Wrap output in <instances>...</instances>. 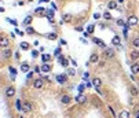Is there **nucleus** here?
<instances>
[{"label":"nucleus","mask_w":139,"mask_h":118,"mask_svg":"<svg viewBox=\"0 0 139 118\" xmlns=\"http://www.w3.org/2000/svg\"><path fill=\"white\" fill-rule=\"evenodd\" d=\"M139 22V19H138V16L136 15H131V16H128V21H127V25L128 26H136Z\"/></svg>","instance_id":"nucleus-1"},{"label":"nucleus","mask_w":139,"mask_h":118,"mask_svg":"<svg viewBox=\"0 0 139 118\" xmlns=\"http://www.w3.org/2000/svg\"><path fill=\"white\" fill-rule=\"evenodd\" d=\"M33 110V106L30 102H25L22 103V113H30Z\"/></svg>","instance_id":"nucleus-2"},{"label":"nucleus","mask_w":139,"mask_h":118,"mask_svg":"<svg viewBox=\"0 0 139 118\" xmlns=\"http://www.w3.org/2000/svg\"><path fill=\"white\" fill-rule=\"evenodd\" d=\"M76 102L79 103V104H84V103L87 102V98H85V95L79 94L77 96H76Z\"/></svg>","instance_id":"nucleus-3"},{"label":"nucleus","mask_w":139,"mask_h":118,"mask_svg":"<svg viewBox=\"0 0 139 118\" xmlns=\"http://www.w3.org/2000/svg\"><path fill=\"white\" fill-rule=\"evenodd\" d=\"M43 85H44V81H43L41 78L34 80V82H33V87L36 88V89H40V88H43Z\"/></svg>","instance_id":"nucleus-4"},{"label":"nucleus","mask_w":139,"mask_h":118,"mask_svg":"<svg viewBox=\"0 0 139 118\" xmlns=\"http://www.w3.org/2000/svg\"><path fill=\"white\" fill-rule=\"evenodd\" d=\"M4 94H6L7 98H11V96L15 95V89H14L13 87H8V88H6V92H4Z\"/></svg>","instance_id":"nucleus-5"},{"label":"nucleus","mask_w":139,"mask_h":118,"mask_svg":"<svg viewBox=\"0 0 139 118\" xmlns=\"http://www.w3.org/2000/svg\"><path fill=\"white\" fill-rule=\"evenodd\" d=\"M114 52L112 48H105V58H113Z\"/></svg>","instance_id":"nucleus-6"},{"label":"nucleus","mask_w":139,"mask_h":118,"mask_svg":"<svg viewBox=\"0 0 139 118\" xmlns=\"http://www.w3.org/2000/svg\"><path fill=\"white\" fill-rule=\"evenodd\" d=\"M112 44H113V45H120V44H121V37H120V36H114V37L112 39Z\"/></svg>","instance_id":"nucleus-7"},{"label":"nucleus","mask_w":139,"mask_h":118,"mask_svg":"<svg viewBox=\"0 0 139 118\" xmlns=\"http://www.w3.org/2000/svg\"><path fill=\"white\" fill-rule=\"evenodd\" d=\"M8 39L7 37H1V40H0V45H1V48H7L8 47Z\"/></svg>","instance_id":"nucleus-8"},{"label":"nucleus","mask_w":139,"mask_h":118,"mask_svg":"<svg viewBox=\"0 0 139 118\" xmlns=\"http://www.w3.org/2000/svg\"><path fill=\"white\" fill-rule=\"evenodd\" d=\"M139 73V63H134L131 66V74H136Z\"/></svg>","instance_id":"nucleus-9"},{"label":"nucleus","mask_w":139,"mask_h":118,"mask_svg":"<svg viewBox=\"0 0 139 118\" xmlns=\"http://www.w3.org/2000/svg\"><path fill=\"white\" fill-rule=\"evenodd\" d=\"M66 78H67V77H66L65 74H58L57 76V81L59 82V84H63V82L66 81Z\"/></svg>","instance_id":"nucleus-10"},{"label":"nucleus","mask_w":139,"mask_h":118,"mask_svg":"<svg viewBox=\"0 0 139 118\" xmlns=\"http://www.w3.org/2000/svg\"><path fill=\"white\" fill-rule=\"evenodd\" d=\"M94 43L97 44V45H99V47H102V48H106V44L102 41V40H99V39H97V37H94Z\"/></svg>","instance_id":"nucleus-11"},{"label":"nucleus","mask_w":139,"mask_h":118,"mask_svg":"<svg viewBox=\"0 0 139 118\" xmlns=\"http://www.w3.org/2000/svg\"><path fill=\"white\" fill-rule=\"evenodd\" d=\"M61 103H62V104H69V103H70V96H67V95L62 96V98H61Z\"/></svg>","instance_id":"nucleus-12"},{"label":"nucleus","mask_w":139,"mask_h":118,"mask_svg":"<svg viewBox=\"0 0 139 118\" xmlns=\"http://www.w3.org/2000/svg\"><path fill=\"white\" fill-rule=\"evenodd\" d=\"M50 61H51V56H50L48 54H43V55H41V62L43 63H48Z\"/></svg>","instance_id":"nucleus-13"},{"label":"nucleus","mask_w":139,"mask_h":118,"mask_svg":"<svg viewBox=\"0 0 139 118\" xmlns=\"http://www.w3.org/2000/svg\"><path fill=\"white\" fill-rule=\"evenodd\" d=\"M130 117H131V114H130V111H127V110L121 111L118 114V118H130Z\"/></svg>","instance_id":"nucleus-14"},{"label":"nucleus","mask_w":139,"mask_h":118,"mask_svg":"<svg viewBox=\"0 0 139 118\" xmlns=\"http://www.w3.org/2000/svg\"><path fill=\"white\" fill-rule=\"evenodd\" d=\"M117 7H118V6H117L116 1H109V3H107V8H109V10H116Z\"/></svg>","instance_id":"nucleus-15"},{"label":"nucleus","mask_w":139,"mask_h":118,"mask_svg":"<svg viewBox=\"0 0 139 118\" xmlns=\"http://www.w3.org/2000/svg\"><path fill=\"white\" fill-rule=\"evenodd\" d=\"M32 19H33V16H32V15H28V16H26V18L24 19V25H25V26L30 25V22H32Z\"/></svg>","instance_id":"nucleus-16"},{"label":"nucleus","mask_w":139,"mask_h":118,"mask_svg":"<svg viewBox=\"0 0 139 118\" xmlns=\"http://www.w3.org/2000/svg\"><path fill=\"white\" fill-rule=\"evenodd\" d=\"M98 59H99V56L97 55V54H92V55L90 56V62L91 63H97L98 62Z\"/></svg>","instance_id":"nucleus-17"},{"label":"nucleus","mask_w":139,"mask_h":118,"mask_svg":"<svg viewBox=\"0 0 139 118\" xmlns=\"http://www.w3.org/2000/svg\"><path fill=\"white\" fill-rule=\"evenodd\" d=\"M131 59L138 61V59H139V51H132V52H131Z\"/></svg>","instance_id":"nucleus-18"},{"label":"nucleus","mask_w":139,"mask_h":118,"mask_svg":"<svg viewBox=\"0 0 139 118\" xmlns=\"http://www.w3.org/2000/svg\"><path fill=\"white\" fill-rule=\"evenodd\" d=\"M50 70H51L50 65H47V63H43V66H41V71H44V73H48Z\"/></svg>","instance_id":"nucleus-19"},{"label":"nucleus","mask_w":139,"mask_h":118,"mask_svg":"<svg viewBox=\"0 0 139 118\" xmlns=\"http://www.w3.org/2000/svg\"><path fill=\"white\" fill-rule=\"evenodd\" d=\"M21 70H22V73L29 71V65H28V63H22V65H21Z\"/></svg>","instance_id":"nucleus-20"},{"label":"nucleus","mask_w":139,"mask_h":118,"mask_svg":"<svg viewBox=\"0 0 139 118\" xmlns=\"http://www.w3.org/2000/svg\"><path fill=\"white\" fill-rule=\"evenodd\" d=\"M92 84H94L97 88H99L101 85H102V81H101L99 78H94V80H92Z\"/></svg>","instance_id":"nucleus-21"},{"label":"nucleus","mask_w":139,"mask_h":118,"mask_svg":"<svg viewBox=\"0 0 139 118\" xmlns=\"http://www.w3.org/2000/svg\"><path fill=\"white\" fill-rule=\"evenodd\" d=\"M95 30V25H88V28H87V33L88 34H92Z\"/></svg>","instance_id":"nucleus-22"},{"label":"nucleus","mask_w":139,"mask_h":118,"mask_svg":"<svg viewBox=\"0 0 139 118\" xmlns=\"http://www.w3.org/2000/svg\"><path fill=\"white\" fill-rule=\"evenodd\" d=\"M3 56H4V58H10V56H11V51H10L8 48H4V51H3Z\"/></svg>","instance_id":"nucleus-23"},{"label":"nucleus","mask_w":139,"mask_h":118,"mask_svg":"<svg viewBox=\"0 0 139 118\" xmlns=\"http://www.w3.org/2000/svg\"><path fill=\"white\" fill-rule=\"evenodd\" d=\"M47 39H50V40H57L58 36H57V33H50V34H47Z\"/></svg>","instance_id":"nucleus-24"},{"label":"nucleus","mask_w":139,"mask_h":118,"mask_svg":"<svg viewBox=\"0 0 139 118\" xmlns=\"http://www.w3.org/2000/svg\"><path fill=\"white\" fill-rule=\"evenodd\" d=\"M131 95H132V96H138V95H139L138 89H136L135 87H131Z\"/></svg>","instance_id":"nucleus-25"},{"label":"nucleus","mask_w":139,"mask_h":118,"mask_svg":"<svg viewBox=\"0 0 139 118\" xmlns=\"http://www.w3.org/2000/svg\"><path fill=\"white\" fill-rule=\"evenodd\" d=\"M47 18L52 22V21H54V12H52V11H47Z\"/></svg>","instance_id":"nucleus-26"},{"label":"nucleus","mask_w":139,"mask_h":118,"mask_svg":"<svg viewBox=\"0 0 139 118\" xmlns=\"http://www.w3.org/2000/svg\"><path fill=\"white\" fill-rule=\"evenodd\" d=\"M132 44H134V47L135 48H139V37H136V39L132 41Z\"/></svg>","instance_id":"nucleus-27"},{"label":"nucleus","mask_w":139,"mask_h":118,"mask_svg":"<svg viewBox=\"0 0 139 118\" xmlns=\"http://www.w3.org/2000/svg\"><path fill=\"white\" fill-rule=\"evenodd\" d=\"M15 106H17V110L22 111V106H21V100H17V102H15Z\"/></svg>","instance_id":"nucleus-28"},{"label":"nucleus","mask_w":139,"mask_h":118,"mask_svg":"<svg viewBox=\"0 0 139 118\" xmlns=\"http://www.w3.org/2000/svg\"><path fill=\"white\" fill-rule=\"evenodd\" d=\"M26 33H29V34H33V33H34V29H33L32 26H28V28H26Z\"/></svg>","instance_id":"nucleus-29"},{"label":"nucleus","mask_w":139,"mask_h":118,"mask_svg":"<svg viewBox=\"0 0 139 118\" xmlns=\"http://www.w3.org/2000/svg\"><path fill=\"white\" fill-rule=\"evenodd\" d=\"M103 18H105V19H112V14H110L109 11H106V12L103 14Z\"/></svg>","instance_id":"nucleus-30"},{"label":"nucleus","mask_w":139,"mask_h":118,"mask_svg":"<svg viewBox=\"0 0 139 118\" xmlns=\"http://www.w3.org/2000/svg\"><path fill=\"white\" fill-rule=\"evenodd\" d=\"M21 48H22V49H28V48H29V44H28V43H21Z\"/></svg>","instance_id":"nucleus-31"},{"label":"nucleus","mask_w":139,"mask_h":118,"mask_svg":"<svg viewBox=\"0 0 139 118\" xmlns=\"http://www.w3.org/2000/svg\"><path fill=\"white\" fill-rule=\"evenodd\" d=\"M70 19H72V16L67 15V14H65L63 15V21H66V22H70Z\"/></svg>","instance_id":"nucleus-32"},{"label":"nucleus","mask_w":139,"mask_h":118,"mask_svg":"<svg viewBox=\"0 0 139 118\" xmlns=\"http://www.w3.org/2000/svg\"><path fill=\"white\" fill-rule=\"evenodd\" d=\"M34 12H36V14H39V12H44V8H43V7L36 8V10H34Z\"/></svg>","instance_id":"nucleus-33"},{"label":"nucleus","mask_w":139,"mask_h":118,"mask_svg":"<svg viewBox=\"0 0 139 118\" xmlns=\"http://www.w3.org/2000/svg\"><path fill=\"white\" fill-rule=\"evenodd\" d=\"M54 54H55L57 56H59V55H61V48H57V49L54 51Z\"/></svg>","instance_id":"nucleus-34"},{"label":"nucleus","mask_w":139,"mask_h":118,"mask_svg":"<svg viewBox=\"0 0 139 118\" xmlns=\"http://www.w3.org/2000/svg\"><path fill=\"white\" fill-rule=\"evenodd\" d=\"M10 73H13V76H15V74H17V70L14 69V67H10Z\"/></svg>","instance_id":"nucleus-35"},{"label":"nucleus","mask_w":139,"mask_h":118,"mask_svg":"<svg viewBox=\"0 0 139 118\" xmlns=\"http://www.w3.org/2000/svg\"><path fill=\"white\" fill-rule=\"evenodd\" d=\"M101 14H99V12H95V14H94V18H95V19H99V18H101Z\"/></svg>","instance_id":"nucleus-36"},{"label":"nucleus","mask_w":139,"mask_h":118,"mask_svg":"<svg viewBox=\"0 0 139 118\" xmlns=\"http://www.w3.org/2000/svg\"><path fill=\"white\" fill-rule=\"evenodd\" d=\"M83 91H84V85H79V92L83 94Z\"/></svg>","instance_id":"nucleus-37"},{"label":"nucleus","mask_w":139,"mask_h":118,"mask_svg":"<svg viewBox=\"0 0 139 118\" xmlns=\"http://www.w3.org/2000/svg\"><path fill=\"white\" fill-rule=\"evenodd\" d=\"M37 55H39V52H37V51H33V52H32V56H33V58H36Z\"/></svg>","instance_id":"nucleus-38"},{"label":"nucleus","mask_w":139,"mask_h":118,"mask_svg":"<svg viewBox=\"0 0 139 118\" xmlns=\"http://www.w3.org/2000/svg\"><path fill=\"white\" fill-rule=\"evenodd\" d=\"M69 74H70V76H74V70L73 69H69Z\"/></svg>","instance_id":"nucleus-39"},{"label":"nucleus","mask_w":139,"mask_h":118,"mask_svg":"<svg viewBox=\"0 0 139 118\" xmlns=\"http://www.w3.org/2000/svg\"><path fill=\"white\" fill-rule=\"evenodd\" d=\"M62 65H63V66H67V61H66V59H62Z\"/></svg>","instance_id":"nucleus-40"},{"label":"nucleus","mask_w":139,"mask_h":118,"mask_svg":"<svg viewBox=\"0 0 139 118\" xmlns=\"http://www.w3.org/2000/svg\"><path fill=\"white\" fill-rule=\"evenodd\" d=\"M76 30H77V32H83V28H81V26H77V28H76Z\"/></svg>","instance_id":"nucleus-41"},{"label":"nucleus","mask_w":139,"mask_h":118,"mask_svg":"<svg viewBox=\"0 0 139 118\" xmlns=\"http://www.w3.org/2000/svg\"><path fill=\"white\" fill-rule=\"evenodd\" d=\"M85 87H87V88H91V87H92V84H91V82H87V84H85Z\"/></svg>","instance_id":"nucleus-42"},{"label":"nucleus","mask_w":139,"mask_h":118,"mask_svg":"<svg viewBox=\"0 0 139 118\" xmlns=\"http://www.w3.org/2000/svg\"><path fill=\"white\" fill-rule=\"evenodd\" d=\"M135 117H136V118H139V110L136 111V113H135Z\"/></svg>","instance_id":"nucleus-43"},{"label":"nucleus","mask_w":139,"mask_h":118,"mask_svg":"<svg viewBox=\"0 0 139 118\" xmlns=\"http://www.w3.org/2000/svg\"><path fill=\"white\" fill-rule=\"evenodd\" d=\"M39 1H40V3H47L48 0H39Z\"/></svg>","instance_id":"nucleus-44"},{"label":"nucleus","mask_w":139,"mask_h":118,"mask_svg":"<svg viewBox=\"0 0 139 118\" xmlns=\"http://www.w3.org/2000/svg\"><path fill=\"white\" fill-rule=\"evenodd\" d=\"M117 1H118V3H123L124 0H117Z\"/></svg>","instance_id":"nucleus-45"}]
</instances>
